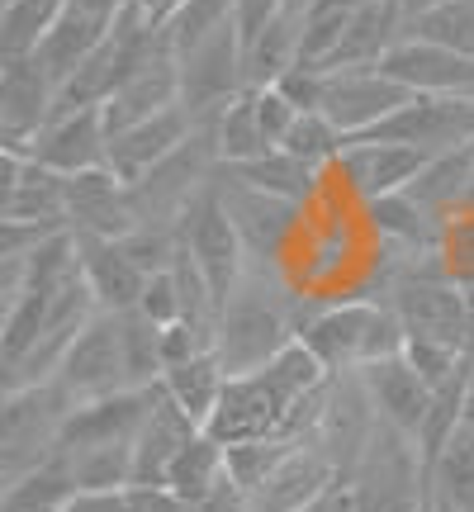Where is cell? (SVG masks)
<instances>
[{"instance_id": "cell-11", "label": "cell", "mask_w": 474, "mask_h": 512, "mask_svg": "<svg viewBox=\"0 0 474 512\" xmlns=\"http://www.w3.org/2000/svg\"><path fill=\"white\" fill-rule=\"evenodd\" d=\"M380 143H408L437 157V152H456L474 143V95H413L394 119H384L375 133Z\"/></svg>"}, {"instance_id": "cell-22", "label": "cell", "mask_w": 474, "mask_h": 512, "mask_svg": "<svg viewBox=\"0 0 474 512\" xmlns=\"http://www.w3.org/2000/svg\"><path fill=\"white\" fill-rule=\"evenodd\" d=\"M195 114L185 110V105H176V110H162L152 114V119H143V124H128L119 128V133H110V171L119 176V181L138 185L152 171V166H162L176 147L195 133Z\"/></svg>"}, {"instance_id": "cell-9", "label": "cell", "mask_w": 474, "mask_h": 512, "mask_svg": "<svg viewBox=\"0 0 474 512\" xmlns=\"http://www.w3.org/2000/svg\"><path fill=\"white\" fill-rule=\"evenodd\" d=\"M57 119V76L38 53H15L0 67V147L29 152Z\"/></svg>"}, {"instance_id": "cell-29", "label": "cell", "mask_w": 474, "mask_h": 512, "mask_svg": "<svg viewBox=\"0 0 474 512\" xmlns=\"http://www.w3.org/2000/svg\"><path fill=\"white\" fill-rule=\"evenodd\" d=\"M228 380H233V375H228V366L219 361V351H204V356H195V361H181V366L166 370L162 389L181 403L200 427H209V418L219 413L223 394H228Z\"/></svg>"}, {"instance_id": "cell-41", "label": "cell", "mask_w": 474, "mask_h": 512, "mask_svg": "<svg viewBox=\"0 0 474 512\" xmlns=\"http://www.w3.org/2000/svg\"><path fill=\"white\" fill-rule=\"evenodd\" d=\"M408 34L432 38L441 48H456V53L474 57V0H446V5L422 10V15L408 19Z\"/></svg>"}, {"instance_id": "cell-24", "label": "cell", "mask_w": 474, "mask_h": 512, "mask_svg": "<svg viewBox=\"0 0 474 512\" xmlns=\"http://www.w3.org/2000/svg\"><path fill=\"white\" fill-rule=\"evenodd\" d=\"M365 214V233L380 242V252L399 256V261H422V256H437L441 247V228L446 219H437L427 204H418L408 190L403 195H384L375 204H361Z\"/></svg>"}, {"instance_id": "cell-18", "label": "cell", "mask_w": 474, "mask_h": 512, "mask_svg": "<svg viewBox=\"0 0 474 512\" xmlns=\"http://www.w3.org/2000/svg\"><path fill=\"white\" fill-rule=\"evenodd\" d=\"M67 228L81 238H124L138 228L133 190L110 166H95L81 176H67Z\"/></svg>"}, {"instance_id": "cell-8", "label": "cell", "mask_w": 474, "mask_h": 512, "mask_svg": "<svg viewBox=\"0 0 474 512\" xmlns=\"http://www.w3.org/2000/svg\"><path fill=\"white\" fill-rule=\"evenodd\" d=\"M219 195L228 204V219H233L237 238H242L247 256H252V266H275L280 256L290 252L294 238H304V219H309L304 204L233 181L223 166H219Z\"/></svg>"}, {"instance_id": "cell-3", "label": "cell", "mask_w": 474, "mask_h": 512, "mask_svg": "<svg viewBox=\"0 0 474 512\" xmlns=\"http://www.w3.org/2000/svg\"><path fill=\"white\" fill-rule=\"evenodd\" d=\"M351 512H437L432 465L413 437L380 422L365 446L361 465L347 479Z\"/></svg>"}, {"instance_id": "cell-50", "label": "cell", "mask_w": 474, "mask_h": 512, "mask_svg": "<svg viewBox=\"0 0 474 512\" xmlns=\"http://www.w3.org/2000/svg\"><path fill=\"white\" fill-rule=\"evenodd\" d=\"M465 422L474 427V351H470V389H465Z\"/></svg>"}, {"instance_id": "cell-17", "label": "cell", "mask_w": 474, "mask_h": 512, "mask_svg": "<svg viewBox=\"0 0 474 512\" xmlns=\"http://www.w3.org/2000/svg\"><path fill=\"white\" fill-rule=\"evenodd\" d=\"M5 157V185H0V223H43V228H67V176L48 171L29 152Z\"/></svg>"}, {"instance_id": "cell-45", "label": "cell", "mask_w": 474, "mask_h": 512, "mask_svg": "<svg viewBox=\"0 0 474 512\" xmlns=\"http://www.w3.org/2000/svg\"><path fill=\"white\" fill-rule=\"evenodd\" d=\"M437 266L451 280H456L460 290L474 294V204L456 209L446 228H441V247H437Z\"/></svg>"}, {"instance_id": "cell-6", "label": "cell", "mask_w": 474, "mask_h": 512, "mask_svg": "<svg viewBox=\"0 0 474 512\" xmlns=\"http://www.w3.org/2000/svg\"><path fill=\"white\" fill-rule=\"evenodd\" d=\"M219 143H214V124L200 119L195 133L185 138L162 166H152L133 190V209H138V223H181V214L200 200L204 190L219 176Z\"/></svg>"}, {"instance_id": "cell-15", "label": "cell", "mask_w": 474, "mask_h": 512, "mask_svg": "<svg viewBox=\"0 0 474 512\" xmlns=\"http://www.w3.org/2000/svg\"><path fill=\"white\" fill-rule=\"evenodd\" d=\"M384 76H394L413 95H474V57L441 48L432 38L403 34L380 62Z\"/></svg>"}, {"instance_id": "cell-34", "label": "cell", "mask_w": 474, "mask_h": 512, "mask_svg": "<svg viewBox=\"0 0 474 512\" xmlns=\"http://www.w3.org/2000/svg\"><path fill=\"white\" fill-rule=\"evenodd\" d=\"M370 0H313L309 10H304V43H299V62L304 67H323L332 53H337V43L347 38V29L356 24Z\"/></svg>"}, {"instance_id": "cell-52", "label": "cell", "mask_w": 474, "mask_h": 512, "mask_svg": "<svg viewBox=\"0 0 474 512\" xmlns=\"http://www.w3.org/2000/svg\"><path fill=\"white\" fill-rule=\"evenodd\" d=\"M285 5V15H294V19H304V10H309L313 0H280Z\"/></svg>"}, {"instance_id": "cell-4", "label": "cell", "mask_w": 474, "mask_h": 512, "mask_svg": "<svg viewBox=\"0 0 474 512\" xmlns=\"http://www.w3.org/2000/svg\"><path fill=\"white\" fill-rule=\"evenodd\" d=\"M384 304L399 313V323L408 337L451 342V347H460V351H474V294L460 290L456 280L441 271L437 256L403 261Z\"/></svg>"}, {"instance_id": "cell-43", "label": "cell", "mask_w": 474, "mask_h": 512, "mask_svg": "<svg viewBox=\"0 0 474 512\" xmlns=\"http://www.w3.org/2000/svg\"><path fill=\"white\" fill-rule=\"evenodd\" d=\"M356 242L347 238V228L342 223H328V228H313L309 242H304V280L309 285H332V280H342L351 261H356Z\"/></svg>"}, {"instance_id": "cell-12", "label": "cell", "mask_w": 474, "mask_h": 512, "mask_svg": "<svg viewBox=\"0 0 474 512\" xmlns=\"http://www.w3.org/2000/svg\"><path fill=\"white\" fill-rule=\"evenodd\" d=\"M432 162L427 152L408 143H380V138H347L342 157H337V176L351 200L375 204L384 195H403L408 185L422 176V166Z\"/></svg>"}, {"instance_id": "cell-10", "label": "cell", "mask_w": 474, "mask_h": 512, "mask_svg": "<svg viewBox=\"0 0 474 512\" xmlns=\"http://www.w3.org/2000/svg\"><path fill=\"white\" fill-rule=\"evenodd\" d=\"M181 62V105L195 119L219 114L233 95L247 91V67H242V29H219L204 43L176 53Z\"/></svg>"}, {"instance_id": "cell-5", "label": "cell", "mask_w": 474, "mask_h": 512, "mask_svg": "<svg viewBox=\"0 0 474 512\" xmlns=\"http://www.w3.org/2000/svg\"><path fill=\"white\" fill-rule=\"evenodd\" d=\"M72 408L76 399L57 380L5 394L0 403V484H15L48 456H57V437H62V422Z\"/></svg>"}, {"instance_id": "cell-35", "label": "cell", "mask_w": 474, "mask_h": 512, "mask_svg": "<svg viewBox=\"0 0 474 512\" xmlns=\"http://www.w3.org/2000/svg\"><path fill=\"white\" fill-rule=\"evenodd\" d=\"M432 494L456 512H474V427L465 422L432 460Z\"/></svg>"}, {"instance_id": "cell-32", "label": "cell", "mask_w": 474, "mask_h": 512, "mask_svg": "<svg viewBox=\"0 0 474 512\" xmlns=\"http://www.w3.org/2000/svg\"><path fill=\"white\" fill-rule=\"evenodd\" d=\"M214 124V143H219V162L237 166V162H252V157H266L275 152V143L266 138L261 128V110H256V91L247 86L242 95H233L219 114H204Z\"/></svg>"}, {"instance_id": "cell-38", "label": "cell", "mask_w": 474, "mask_h": 512, "mask_svg": "<svg viewBox=\"0 0 474 512\" xmlns=\"http://www.w3.org/2000/svg\"><path fill=\"white\" fill-rule=\"evenodd\" d=\"M233 24H237V0H181V5L162 19V34L171 38L176 53H185V48H195V43H204L209 34L233 29ZM237 29H242V24H237Z\"/></svg>"}, {"instance_id": "cell-27", "label": "cell", "mask_w": 474, "mask_h": 512, "mask_svg": "<svg viewBox=\"0 0 474 512\" xmlns=\"http://www.w3.org/2000/svg\"><path fill=\"white\" fill-rule=\"evenodd\" d=\"M223 171H228L233 181L256 185V190H271V195L304 204V209L323 195V171L309 166V162H299V157H290L285 147H275V152H266V157H252V162L223 166Z\"/></svg>"}, {"instance_id": "cell-2", "label": "cell", "mask_w": 474, "mask_h": 512, "mask_svg": "<svg viewBox=\"0 0 474 512\" xmlns=\"http://www.w3.org/2000/svg\"><path fill=\"white\" fill-rule=\"evenodd\" d=\"M299 342L323 361L328 375H361L375 361L403 356L408 332H403L399 313L380 299H337V304H318L304 313Z\"/></svg>"}, {"instance_id": "cell-28", "label": "cell", "mask_w": 474, "mask_h": 512, "mask_svg": "<svg viewBox=\"0 0 474 512\" xmlns=\"http://www.w3.org/2000/svg\"><path fill=\"white\" fill-rule=\"evenodd\" d=\"M470 190H474V143L456 147V152H437L432 162L422 166L418 181L408 185V195L427 204L437 219H451L456 209H465Z\"/></svg>"}, {"instance_id": "cell-36", "label": "cell", "mask_w": 474, "mask_h": 512, "mask_svg": "<svg viewBox=\"0 0 474 512\" xmlns=\"http://www.w3.org/2000/svg\"><path fill=\"white\" fill-rule=\"evenodd\" d=\"M119 332H124L128 389H152V384H162V375H166L162 328H157L143 309H133V313H119Z\"/></svg>"}, {"instance_id": "cell-21", "label": "cell", "mask_w": 474, "mask_h": 512, "mask_svg": "<svg viewBox=\"0 0 474 512\" xmlns=\"http://www.w3.org/2000/svg\"><path fill=\"white\" fill-rule=\"evenodd\" d=\"M29 157L57 176H81L110 162V124L105 110H67L43 128L29 147Z\"/></svg>"}, {"instance_id": "cell-30", "label": "cell", "mask_w": 474, "mask_h": 512, "mask_svg": "<svg viewBox=\"0 0 474 512\" xmlns=\"http://www.w3.org/2000/svg\"><path fill=\"white\" fill-rule=\"evenodd\" d=\"M299 43H304V24L294 15H280L261 29V34H252L247 43H242V67H247V86L252 91H261V86H275L280 76L290 72V67H299Z\"/></svg>"}, {"instance_id": "cell-14", "label": "cell", "mask_w": 474, "mask_h": 512, "mask_svg": "<svg viewBox=\"0 0 474 512\" xmlns=\"http://www.w3.org/2000/svg\"><path fill=\"white\" fill-rule=\"evenodd\" d=\"M408 100H413V91H403L399 81L384 76L380 67H365V72H328L323 114H328L347 138H365V133H375L384 119H394Z\"/></svg>"}, {"instance_id": "cell-39", "label": "cell", "mask_w": 474, "mask_h": 512, "mask_svg": "<svg viewBox=\"0 0 474 512\" xmlns=\"http://www.w3.org/2000/svg\"><path fill=\"white\" fill-rule=\"evenodd\" d=\"M285 152L290 157H299V162H309V166H318V171H332L337 166V157H342V147H347V133L332 124L328 114H299L294 119V128L285 133Z\"/></svg>"}, {"instance_id": "cell-25", "label": "cell", "mask_w": 474, "mask_h": 512, "mask_svg": "<svg viewBox=\"0 0 474 512\" xmlns=\"http://www.w3.org/2000/svg\"><path fill=\"white\" fill-rule=\"evenodd\" d=\"M361 384H365V394H370V403H375L380 422H389V427H399L403 437L418 441L422 422L432 413V399H437V389L422 380V370L408 356H389V361L365 366Z\"/></svg>"}, {"instance_id": "cell-33", "label": "cell", "mask_w": 474, "mask_h": 512, "mask_svg": "<svg viewBox=\"0 0 474 512\" xmlns=\"http://www.w3.org/2000/svg\"><path fill=\"white\" fill-rule=\"evenodd\" d=\"M81 484L72 475V460L62 456H48L38 470H29L24 479L15 484H5V494H0V512H57L67 498L76 494Z\"/></svg>"}, {"instance_id": "cell-19", "label": "cell", "mask_w": 474, "mask_h": 512, "mask_svg": "<svg viewBox=\"0 0 474 512\" xmlns=\"http://www.w3.org/2000/svg\"><path fill=\"white\" fill-rule=\"evenodd\" d=\"M181 105V62H176V48H171V38H157L152 43V53L138 62V72L128 76L124 86L114 91V100L105 105V124L110 133L128 124H143L152 114L162 110H176Z\"/></svg>"}, {"instance_id": "cell-7", "label": "cell", "mask_w": 474, "mask_h": 512, "mask_svg": "<svg viewBox=\"0 0 474 512\" xmlns=\"http://www.w3.org/2000/svg\"><path fill=\"white\" fill-rule=\"evenodd\" d=\"M176 228H181V247L209 280V290L219 294V304H228L233 290L242 285V275L252 271V256H247L233 219H228V204L219 195V176H214V185L204 190L200 200L185 209Z\"/></svg>"}, {"instance_id": "cell-54", "label": "cell", "mask_w": 474, "mask_h": 512, "mask_svg": "<svg viewBox=\"0 0 474 512\" xmlns=\"http://www.w3.org/2000/svg\"><path fill=\"white\" fill-rule=\"evenodd\" d=\"M337 494H342V489H337ZM337 494H332V498H323V503H318V508H309V512H332V503H337Z\"/></svg>"}, {"instance_id": "cell-55", "label": "cell", "mask_w": 474, "mask_h": 512, "mask_svg": "<svg viewBox=\"0 0 474 512\" xmlns=\"http://www.w3.org/2000/svg\"><path fill=\"white\" fill-rule=\"evenodd\" d=\"M437 512H456V508H446V503H437Z\"/></svg>"}, {"instance_id": "cell-56", "label": "cell", "mask_w": 474, "mask_h": 512, "mask_svg": "<svg viewBox=\"0 0 474 512\" xmlns=\"http://www.w3.org/2000/svg\"><path fill=\"white\" fill-rule=\"evenodd\" d=\"M470 204H474V190H470Z\"/></svg>"}, {"instance_id": "cell-47", "label": "cell", "mask_w": 474, "mask_h": 512, "mask_svg": "<svg viewBox=\"0 0 474 512\" xmlns=\"http://www.w3.org/2000/svg\"><path fill=\"white\" fill-rule=\"evenodd\" d=\"M128 508L133 512H195L166 484H128Z\"/></svg>"}, {"instance_id": "cell-40", "label": "cell", "mask_w": 474, "mask_h": 512, "mask_svg": "<svg viewBox=\"0 0 474 512\" xmlns=\"http://www.w3.org/2000/svg\"><path fill=\"white\" fill-rule=\"evenodd\" d=\"M62 456L72 460V475L81 489H128V484H133V441L62 451Z\"/></svg>"}, {"instance_id": "cell-26", "label": "cell", "mask_w": 474, "mask_h": 512, "mask_svg": "<svg viewBox=\"0 0 474 512\" xmlns=\"http://www.w3.org/2000/svg\"><path fill=\"white\" fill-rule=\"evenodd\" d=\"M76 247H81V280L95 294L100 313H133L143 304L147 275L119 247V238H81L76 233Z\"/></svg>"}, {"instance_id": "cell-44", "label": "cell", "mask_w": 474, "mask_h": 512, "mask_svg": "<svg viewBox=\"0 0 474 512\" xmlns=\"http://www.w3.org/2000/svg\"><path fill=\"white\" fill-rule=\"evenodd\" d=\"M119 247H124V252L138 261V271L152 280V275H162L176 266V256H181V228H176V223H138L133 233L119 238Z\"/></svg>"}, {"instance_id": "cell-42", "label": "cell", "mask_w": 474, "mask_h": 512, "mask_svg": "<svg viewBox=\"0 0 474 512\" xmlns=\"http://www.w3.org/2000/svg\"><path fill=\"white\" fill-rule=\"evenodd\" d=\"M294 446H304V441H237V446H223L228 451V479H233V489L242 498H252L261 484H266V475H271L280 460L290 456Z\"/></svg>"}, {"instance_id": "cell-48", "label": "cell", "mask_w": 474, "mask_h": 512, "mask_svg": "<svg viewBox=\"0 0 474 512\" xmlns=\"http://www.w3.org/2000/svg\"><path fill=\"white\" fill-rule=\"evenodd\" d=\"M57 512H133L128 489H76Z\"/></svg>"}, {"instance_id": "cell-20", "label": "cell", "mask_w": 474, "mask_h": 512, "mask_svg": "<svg viewBox=\"0 0 474 512\" xmlns=\"http://www.w3.org/2000/svg\"><path fill=\"white\" fill-rule=\"evenodd\" d=\"M152 408V389H119L105 399H81L62 422L57 451H86V446H119L138 441Z\"/></svg>"}, {"instance_id": "cell-13", "label": "cell", "mask_w": 474, "mask_h": 512, "mask_svg": "<svg viewBox=\"0 0 474 512\" xmlns=\"http://www.w3.org/2000/svg\"><path fill=\"white\" fill-rule=\"evenodd\" d=\"M57 384L81 399H105L128 389V366H124V332H119V313H95L72 342L67 361L57 370Z\"/></svg>"}, {"instance_id": "cell-16", "label": "cell", "mask_w": 474, "mask_h": 512, "mask_svg": "<svg viewBox=\"0 0 474 512\" xmlns=\"http://www.w3.org/2000/svg\"><path fill=\"white\" fill-rule=\"evenodd\" d=\"M342 489V475L313 441L294 446L290 456L275 465L266 484L247 498V512H309L318 508L323 498H332Z\"/></svg>"}, {"instance_id": "cell-23", "label": "cell", "mask_w": 474, "mask_h": 512, "mask_svg": "<svg viewBox=\"0 0 474 512\" xmlns=\"http://www.w3.org/2000/svg\"><path fill=\"white\" fill-rule=\"evenodd\" d=\"M200 432H204L200 422L190 418L162 384H152V408H147L143 432L133 441V484H166L176 456H181Z\"/></svg>"}, {"instance_id": "cell-49", "label": "cell", "mask_w": 474, "mask_h": 512, "mask_svg": "<svg viewBox=\"0 0 474 512\" xmlns=\"http://www.w3.org/2000/svg\"><path fill=\"white\" fill-rule=\"evenodd\" d=\"M280 10H285L280 0H237V24H242V43H247L252 34H261V29H266V24H271Z\"/></svg>"}, {"instance_id": "cell-53", "label": "cell", "mask_w": 474, "mask_h": 512, "mask_svg": "<svg viewBox=\"0 0 474 512\" xmlns=\"http://www.w3.org/2000/svg\"><path fill=\"white\" fill-rule=\"evenodd\" d=\"M332 512H351V498H347V489L337 494V503H332Z\"/></svg>"}, {"instance_id": "cell-1", "label": "cell", "mask_w": 474, "mask_h": 512, "mask_svg": "<svg viewBox=\"0 0 474 512\" xmlns=\"http://www.w3.org/2000/svg\"><path fill=\"white\" fill-rule=\"evenodd\" d=\"M266 271L271 266H252L219 313V361L228 375H252L299 342V323L309 309L299 294L271 285Z\"/></svg>"}, {"instance_id": "cell-46", "label": "cell", "mask_w": 474, "mask_h": 512, "mask_svg": "<svg viewBox=\"0 0 474 512\" xmlns=\"http://www.w3.org/2000/svg\"><path fill=\"white\" fill-rule=\"evenodd\" d=\"M138 309H143L147 318L157 323V328H171V323H181V318H185V304H181V285H176V271L152 275Z\"/></svg>"}, {"instance_id": "cell-51", "label": "cell", "mask_w": 474, "mask_h": 512, "mask_svg": "<svg viewBox=\"0 0 474 512\" xmlns=\"http://www.w3.org/2000/svg\"><path fill=\"white\" fill-rule=\"evenodd\" d=\"M432 5H446V0H403V10H408V19L422 15V10H432Z\"/></svg>"}, {"instance_id": "cell-37", "label": "cell", "mask_w": 474, "mask_h": 512, "mask_svg": "<svg viewBox=\"0 0 474 512\" xmlns=\"http://www.w3.org/2000/svg\"><path fill=\"white\" fill-rule=\"evenodd\" d=\"M72 0H5L0 5V48L5 57L15 53H38V43L48 38L62 10H67Z\"/></svg>"}, {"instance_id": "cell-31", "label": "cell", "mask_w": 474, "mask_h": 512, "mask_svg": "<svg viewBox=\"0 0 474 512\" xmlns=\"http://www.w3.org/2000/svg\"><path fill=\"white\" fill-rule=\"evenodd\" d=\"M166 489H176L190 508H204L209 498H219L223 489H228V451H223V441L200 432V437L176 456L171 475H166Z\"/></svg>"}]
</instances>
